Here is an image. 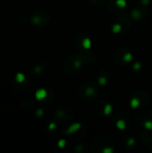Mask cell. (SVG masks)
Here are the masks:
<instances>
[{
    "label": "cell",
    "instance_id": "cell-2",
    "mask_svg": "<svg viewBox=\"0 0 152 153\" xmlns=\"http://www.w3.org/2000/svg\"><path fill=\"white\" fill-rule=\"evenodd\" d=\"M93 2H96V3H99V4H102L104 2V0H92Z\"/></svg>",
    "mask_w": 152,
    "mask_h": 153
},
{
    "label": "cell",
    "instance_id": "cell-1",
    "mask_svg": "<svg viewBox=\"0 0 152 153\" xmlns=\"http://www.w3.org/2000/svg\"><path fill=\"white\" fill-rule=\"evenodd\" d=\"M87 90H85V93H82V98L84 96H86L87 99H92L95 97V94H96V91L97 89L94 87V86H90V85H87L86 87Z\"/></svg>",
    "mask_w": 152,
    "mask_h": 153
}]
</instances>
